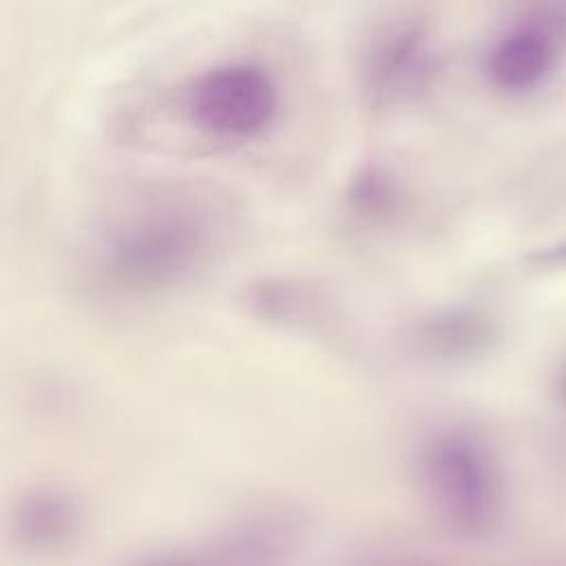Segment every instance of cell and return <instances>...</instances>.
<instances>
[{
    "label": "cell",
    "mask_w": 566,
    "mask_h": 566,
    "mask_svg": "<svg viewBox=\"0 0 566 566\" xmlns=\"http://www.w3.org/2000/svg\"><path fill=\"white\" fill-rule=\"evenodd\" d=\"M197 250V232L181 219L150 217L115 237L111 261L133 283H164L179 274Z\"/></svg>",
    "instance_id": "obj_3"
},
{
    "label": "cell",
    "mask_w": 566,
    "mask_h": 566,
    "mask_svg": "<svg viewBox=\"0 0 566 566\" xmlns=\"http://www.w3.org/2000/svg\"><path fill=\"white\" fill-rule=\"evenodd\" d=\"M431 69V51L422 31L402 27L385 38L371 55V84L378 91L418 88Z\"/></svg>",
    "instance_id": "obj_5"
},
{
    "label": "cell",
    "mask_w": 566,
    "mask_h": 566,
    "mask_svg": "<svg viewBox=\"0 0 566 566\" xmlns=\"http://www.w3.org/2000/svg\"><path fill=\"white\" fill-rule=\"evenodd\" d=\"M557 55L559 29L555 20L533 13L509 24L491 42L486 75L504 93H528L548 77Z\"/></svg>",
    "instance_id": "obj_4"
},
{
    "label": "cell",
    "mask_w": 566,
    "mask_h": 566,
    "mask_svg": "<svg viewBox=\"0 0 566 566\" xmlns=\"http://www.w3.org/2000/svg\"><path fill=\"white\" fill-rule=\"evenodd\" d=\"M424 495L442 524L458 535L480 537L502 513V478L493 453L467 431L433 436L420 458Z\"/></svg>",
    "instance_id": "obj_1"
},
{
    "label": "cell",
    "mask_w": 566,
    "mask_h": 566,
    "mask_svg": "<svg viewBox=\"0 0 566 566\" xmlns=\"http://www.w3.org/2000/svg\"><path fill=\"white\" fill-rule=\"evenodd\" d=\"M279 91L259 64L228 62L208 69L192 86L190 108L201 128L228 139L259 135L276 115Z\"/></svg>",
    "instance_id": "obj_2"
}]
</instances>
